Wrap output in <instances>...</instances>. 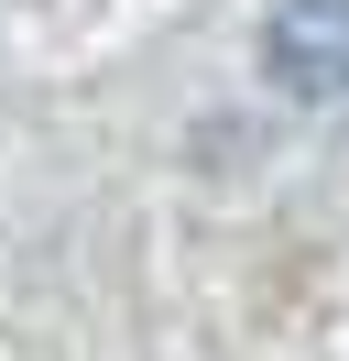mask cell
Returning a JSON list of instances; mask_svg holds the SVG:
<instances>
[{
	"mask_svg": "<svg viewBox=\"0 0 349 361\" xmlns=\"http://www.w3.org/2000/svg\"><path fill=\"white\" fill-rule=\"evenodd\" d=\"M262 55L295 99H349V0H284Z\"/></svg>",
	"mask_w": 349,
	"mask_h": 361,
	"instance_id": "obj_1",
	"label": "cell"
}]
</instances>
